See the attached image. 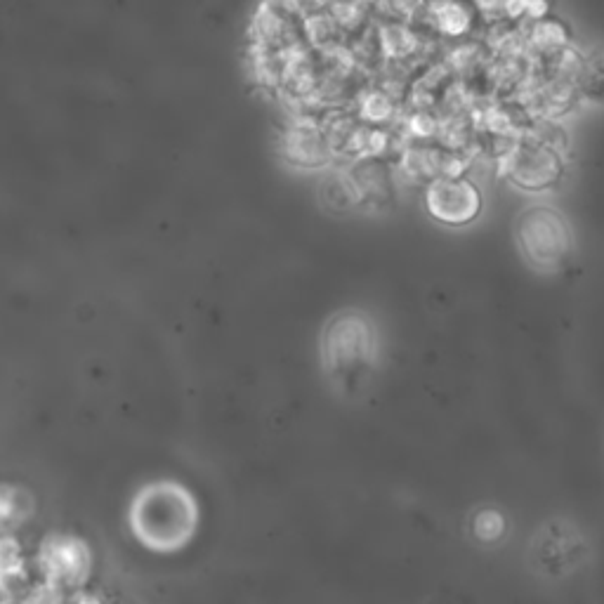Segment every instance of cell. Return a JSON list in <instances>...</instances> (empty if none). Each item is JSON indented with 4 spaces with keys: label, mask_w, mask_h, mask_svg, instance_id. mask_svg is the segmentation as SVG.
Here are the masks:
<instances>
[{
    "label": "cell",
    "mask_w": 604,
    "mask_h": 604,
    "mask_svg": "<svg viewBox=\"0 0 604 604\" xmlns=\"http://www.w3.org/2000/svg\"><path fill=\"white\" fill-rule=\"evenodd\" d=\"M425 208L446 227H465L479 218L484 208L482 192L463 175H444L430 180L425 189Z\"/></svg>",
    "instance_id": "cell-5"
},
{
    "label": "cell",
    "mask_w": 604,
    "mask_h": 604,
    "mask_svg": "<svg viewBox=\"0 0 604 604\" xmlns=\"http://www.w3.org/2000/svg\"><path fill=\"white\" fill-rule=\"evenodd\" d=\"M71 604H107L102 600L100 595H95V593H76L74 595V602Z\"/></svg>",
    "instance_id": "cell-20"
},
{
    "label": "cell",
    "mask_w": 604,
    "mask_h": 604,
    "mask_svg": "<svg viewBox=\"0 0 604 604\" xmlns=\"http://www.w3.org/2000/svg\"><path fill=\"white\" fill-rule=\"evenodd\" d=\"M38 581L41 579H36L26 564L8 574H0V604H26Z\"/></svg>",
    "instance_id": "cell-8"
},
{
    "label": "cell",
    "mask_w": 604,
    "mask_h": 604,
    "mask_svg": "<svg viewBox=\"0 0 604 604\" xmlns=\"http://www.w3.org/2000/svg\"><path fill=\"white\" fill-rule=\"evenodd\" d=\"M196 512L192 496L177 484H151L142 489L130 510L137 538L154 550H175L192 536Z\"/></svg>",
    "instance_id": "cell-1"
},
{
    "label": "cell",
    "mask_w": 604,
    "mask_h": 604,
    "mask_svg": "<svg viewBox=\"0 0 604 604\" xmlns=\"http://www.w3.org/2000/svg\"><path fill=\"white\" fill-rule=\"evenodd\" d=\"M390 111H392V104L385 95L373 93V95L366 97L364 116L369 118V121H385V118L390 116Z\"/></svg>",
    "instance_id": "cell-16"
},
{
    "label": "cell",
    "mask_w": 604,
    "mask_h": 604,
    "mask_svg": "<svg viewBox=\"0 0 604 604\" xmlns=\"http://www.w3.org/2000/svg\"><path fill=\"white\" fill-rule=\"evenodd\" d=\"M284 149L293 166L307 170L324 168L333 156L331 137L312 121L293 123L284 137Z\"/></svg>",
    "instance_id": "cell-7"
},
{
    "label": "cell",
    "mask_w": 604,
    "mask_h": 604,
    "mask_svg": "<svg viewBox=\"0 0 604 604\" xmlns=\"http://www.w3.org/2000/svg\"><path fill=\"white\" fill-rule=\"evenodd\" d=\"M376 336L369 319L359 312H343L331 321L324 333V354L338 371H354L371 361Z\"/></svg>",
    "instance_id": "cell-4"
},
{
    "label": "cell",
    "mask_w": 604,
    "mask_h": 604,
    "mask_svg": "<svg viewBox=\"0 0 604 604\" xmlns=\"http://www.w3.org/2000/svg\"><path fill=\"white\" fill-rule=\"evenodd\" d=\"M442 3H453V0H442Z\"/></svg>",
    "instance_id": "cell-21"
},
{
    "label": "cell",
    "mask_w": 604,
    "mask_h": 604,
    "mask_svg": "<svg viewBox=\"0 0 604 604\" xmlns=\"http://www.w3.org/2000/svg\"><path fill=\"white\" fill-rule=\"evenodd\" d=\"M321 199L333 213H345L359 203V194L354 189L350 175H333L326 177L321 185Z\"/></svg>",
    "instance_id": "cell-9"
},
{
    "label": "cell",
    "mask_w": 604,
    "mask_h": 604,
    "mask_svg": "<svg viewBox=\"0 0 604 604\" xmlns=\"http://www.w3.org/2000/svg\"><path fill=\"white\" fill-rule=\"evenodd\" d=\"M36 569L41 581L57 583L76 593L93 576V553L81 538L69 534H48L36 553Z\"/></svg>",
    "instance_id": "cell-3"
},
{
    "label": "cell",
    "mask_w": 604,
    "mask_h": 604,
    "mask_svg": "<svg viewBox=\"0 0 604 604\" xmlns=\"http://www.w3.org/2000/svg\"><path fill=\"white\" fill-rule=\"evenodd\" d=\"M380 41H383V48L390 57H406L411 55L413 50H416V36L411 34L406 26H385L383 36H380Z\"/></svg>",
    "instance_id": "cell-11"
},
{
    "label": "cell",
    "mask_w": 604,
    "mask_h": 604,
    "mask_svg": "<svg viewBox=\"0 0 604 604\" xmlns=\"http://www.w3.org/2000/svg\"><path fill=\"white\" fill-rule=\"evenodd\" d=\"M10 489L8 484H0V534H10L12 527H15V522H12L10 515Z\"/></svg>",
    "instance_id": "cell-18"
},
{
    "label": "cell",
    "mask_w": 604,
    "mask_h": 604,
    "mask_svg": "<svg viewBox=\"0 0 604 604\" xmlns=\"http://www.w3.org/2000/svg\"><path fill=\"white\" fill-rule=\"evenodd\" d=\"M531 41L541 50H560L567 43V34H564V29L557 22H541L536 24Z\"/></svg>",
    "instance_id": "cell-13"
},
{
    "label": "cell",
    "mask_w": 604,
    "mask_h": 604,
    "mask_svg": "<svg viewBox=\"0 0 604 604\" xmlns=\"http://www.w3.org/2000/svg\"><path fill=\"white\" fill-rule=\"evenodd\" d=\"M24 567V548L12 534H0V574Z\"/></svg>",
    "instance_id": "cell-14"
},
{
    "label": "cell",
    "mask_w": 604,
    "mask_h": 604,
    "mask_svg": "<svg viewBox=\"0 0 604 604\" xmlns=\"http://www.w3.org/2000/svg\"><path fill=\"white\" fill-rule=\"evenodd\" d=\"M508 173L512 182L524 189H546L555 185L562 173L560 154L550 142H522L508 156Z\"/></svg>",
    "instance_id": "cell-6"
},
{
    "label": "cell",
    "mask_w": 604,
    "mask_h": 604,
    "mask_svg": "<svg viewBox=\"0 0 604 604\" xmlns=\"http://www.w3.org/2000/svg\"><path fill=\"white\" fill-rule=\"evenodd\" d=\"M437 24L439 29L446 34H463L470 26V12L465 10L461 0H453V3H442L437 10Z\"/></svg>",
    "instance_id": "cell-10"
},
{
    "label": "cell",
    "mask_w": 604,
    "mask_h": 604,
    "mask_svg": "<svg viewBox=\"0 0 604 604\" xmlns=\"http://www.w3.org/2000/svg\"><path fill=\"white\" fill-rule=\"evenodd\" d=\"M10 515H12V522H15V527H19V524H24L26 520H29L31 515H34L36 510V498L34 494H31L29 489H22V487H12L10 489Z\"/></svg>",
    "instance_id": "cell-12"
},
{
    "label": "cell",
    "mask_w": 604,
    "mask_h": 604,
    "mask_svg": "<svg viewBox=\"0 0 604 604\" xmlns=\"http://www.w3.org/2000/svg\"><path fill=\"white\" fill-rule=\"evenodd\" d=\"M328 0H279V8L291 15H305V12H317L324 8Z\"/></svg>",
    "instance_id": "cell-17"
},
{
    "label": "cell",
    "mask_w": 604,
    "mask_h": 604,
    "mask_svg": "<svg viewBox=\"0 0 604 604\" xmlns=\"http://www.w3.org/2000/svg\"><path fill=\"white\" fill-rule=\"evenodd\" d=\"M423 3H425V0H392V5H395V8L402 10V12H416Z\"/></svg>",
    "instance_id": "cell-19"
},
{
    "label": "cell",
    "mask_w": 604,
    "mask_h": 604,
    "mask_svg": "<svg viewBox=\"0 0 604 604\" xmlns=\"http://www.w3.org/2000/svg\"><path fill=\"white\" fill-rule=\"evenodd\" d=\"M74 597H71L69 590L59 588L57 583L50 581H38L34 590H31V597L26 604H71Z\"/></svg>",
    "instance_id": "cell-15"
},
{
    "label": "cell",
    "mask_w": 604,
    "mask_h": 604,
    "mask_svg": "<svg viewBox=\"0 0 604 604\" xmlns=\"http://www.w3.org/2000/svg\"><path fill=\"white\" fill-rule=\"evenodd\" d=\"M517 241L531 265L536 269H555L569 258L574 236L569 222L560 210L550 206H534L524 210L517 220Z\"/></svg>",
    "instance_id": "cell-2"
}]
</instances>
